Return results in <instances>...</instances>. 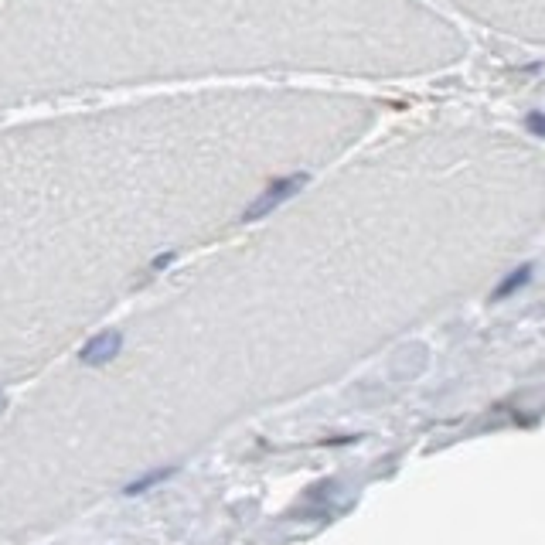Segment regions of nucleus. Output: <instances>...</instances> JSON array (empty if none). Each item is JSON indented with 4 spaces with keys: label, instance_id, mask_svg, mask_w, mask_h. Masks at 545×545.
Returning a JSON list of instances; mask_svg holds the SVG:
<instances>
[{
    "label": "nucleus",
    "instance_id": "obj_1",
    "mask_svg": "<svg viewBox=\"0 0 545 545\" xmlns=\"http://www.w3.org/2000/svg\"><path fill=\"white\" fill-rule=\"evenodd\" d=\"M528 130H535L539 137H545V113H532V116H528Z\"/></svg>",
    "mask_w": 545,
    "mask_h": 545
}]
</instances>
